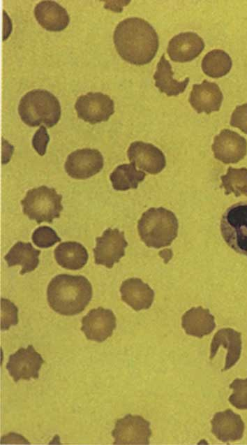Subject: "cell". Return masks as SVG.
Wrapping results in <instances>:
<instances>
[{
	"label": "cell",
	"instance_id": "f546056e",
	"mask_svg": "<svg viewBox=\"0 0 247 445\" xmlns=\"http://www.w3.org/2000/svg\"><path fill=\"white\" fill-rule=\"evenodd\" d=\"M18 323V309L8 299H1V329L8 330Z\"/></svg>",
	"mask_w": 247,
	"mask_h": 445
},
{
	"label": "cell",
	"instance_id": "277c9868",
	"mask_svg": "<svg viewBox=\"0 0 247 445\" xmlns=\"http://www.w3.org/2000/svg\"><path fill=\"white\" fill-rule=\"evenodd\" d=\"M18 113L22 122L29 126L41 124L54 126L61 117V106L57 98L45 89H33L20 99Z\"/></svg>",
	"mask_w": 247,
	"mask_h": 445
},
{
	"label": "cell",
	"instance_id": "8992f818",
	"mask_svg": "<svg viewBox=\"0 0 247 445\" xmlns=\"http://www.w3.org/2000/svg\"><path fill=\"white\" fill-rule=\"evenodd\" d=\"M220 232L231 249L247 256V200L235 203L225 211Z\"/></svg>",
	"mask_w": 247,
	"mask_h": 445
},
{
	"label": "cell",
	"instance_id": "603a6c76",
	"mask_svg": "<svg viewBox=\"0 0 247 445\" xmlns=\"http://www.w3.org/2000/svg\"><path fill=\"white\" fill-rule=\"evenodd\" d=\"M171 64L163 54L157 64L156 71L154 75L155 86L162 93L168 96H177L183 93L189 83L187 77L183 81H177L173 78Z\"/></svg>",
	"mask_w": 247,
	"mask_h": 445
},
{
	"label": "cell",
	"instance_id": "7c38bea8",
	"mask_svg": "<svg viewBox=\"0 0 247 445\" xmlns=\"http://www.w3.org/2000/svg\"><path fill=\"white\" fill-rule=\"evenodd\" d=\"M211 148L216 159L225 164L236 163L246 156L247 141L239 133L223 129L214 138Z\"/></svg>",
	"mask_w": 247,
	"mask_h": 445
},
{
	"label": "cell",
	"instance_id": "ac0fdd59",
	"mask_svg": "<svg viewBox=\"0 0 247 445\" xmlns=\"http://www.w3.org/2000/svg\"><path fill=\"white\" fill-rule=\"evenodd\" d=\"M34 15L38 24L50 31H61L69 24L67 10L54 1H42L34 8Z\"/></svg>",
	"mask_w": 247,
	"mask_h": 445
},
{
	"label": "cell",
	"instance_id": "1f68e13d",
	"mask_svg": "<svg viewBox=\"0 0 247 445\" xmlns=\"http://www.w3.org/2000/svg\"><path fill=\"white\" fill-rule=\"evenodd\" d=\"M49 141L50 136L46 128L44 126H41L33 135L32 145L39 155L43 156L46 152V148Z\"/></svg>",
	"mask_w": 247,
	"mask_h": 445
},
{
	"label": "cell",
	"instance_id": "5bb4252c",
	"mask_svg": "<svg viewBox=\"0 0 247 445\" xmlns=\"http://www.w3.org/2000/svg\"><path fill=\"white\" fill-rule=\"evenodd\" d=\"M130 163L149 174H158L165 167L163 152L151 143L142 141L132 143L127 151Z\"/></svg>",
	"mask_w": 247,
	"mask_h": 445
},
{
	"label": "cell",
	"instance_id": "8fae6325",
	"mask_svg": "<svg viewBox=\"0 0 247 445\" xmlns=\"http://www.w3.org/2000/svg\"><path fill=\"white\" fill-rule=\"evenodd\" d=\"M44 363L41 355L32 345L21 347L15 353L9 356L6 369L15 382L20 379H38L39 370Z\"/></svg>",
	"mask_w": 247,
	"mask_h": 445
},
{
	"label": "cell",
	"instance_id": "ba28073f",
	"mask_svg": "<svg viewBox=\"0 0 247 445\" xmlns=\"http://www.w3.org/2000/svg\"><path fill=\"white\" fill-rule=\"evenodd\" d=\"M75 108L79 118L91 124L107 121L114 112L113 100L101 92H89L79 96Z\"/></svg>",
	"mask_w": 247,
	"mask_h": 445
},
{
	"label": "cell",
	"instance_id": "4dcf8cb0",
	"mask_svg": "<svg viewBox=\"0 0 247 445\" xmlns=\"http://www.w3.org/2000/svg\"><path fill=\"white\" fill-rule=\"evenodd\" d=\"M230 124L247 134V103L236 107L231 115Z\"/></svg>",
	"mask_w": 247,
	"mask_h": 445
},
{
	"label": "cell",
	"instance_id": "7a4b0ae2",
	"mask_svg": "<svg viewBox=\"0 0 247 445\" xmlns=\"http://www.w3.org/2000/svg\"><path fill=\"white\" fill-rule=\"evenodd\" d=\"M91 297V284L82 275H58L52 278L47 289L50 307L64 316H73L82 312Z\"/></svg>",
	"mask_w": 247,
	"mask_h": 445
},
{
	"label": "cell",
	"instance_id": "4316f807",
	"mask_svg": "<svg viewBox=\"0 0 247 445\" xmlns=\"http://www.w3.org/2000/svg\"><path fill=\"white\" fill-rule=\"evenodd\" d=\"M220 187L225 189V194L233 193L235 196H247V168L229 167L226 175L221 176Z\"/></svg>",
	"mask_w": 247,
	"mask_h": 445
},
{
	"label": "cell",
	"instance_id": "e0dca14e",
	"mask_svg": "<svg viewBox=\"0 0 247 445\" xmlns=\"http://www.w3.org/2000/svg\"><path fill=\"white\" fill-rule=\"evenodd\" d=\"M211 423L212 433L223 442H234L243 437L244 423L241 416L231 409L216 413Z\"/></svg>",
	"mask_w": 247,
	"mask_h": 445
},
{
	"label": "cell",
	"instance_id": "30bf717a",
	"mask_svg": "<svg viewBox=\"0 0 247 445\" xmlns=\"http://www.w3.org/2000/svg\"><path fill=\"white\" fill-rule=\"evenodd\" d=\"M102 154L96 149L84 148L71 152L65 162V170L75 179L84 180L99 173L103 167Z\"/></svg>",
	"mask_w": 247,
	"mask_h": 445
},
{
	"label": "cell",
	"instance_id": "f1b7e54d",
	"mask_svg": "<svg viewBox=\"0 0 247 445\" xmlns=\"http://www.w3.org/2000/svg\"><path fill=\"white\" fill-rule=\"evenodd\" d=\"M31 238L33 242L40 248H48L61 241L55 231L46 226L37 228Z\"/></svg>",
	"mask_w": 247,
	"mask_h": 445
},
{
	"label": "cell",
	"instance_id": "d4e9b609",
	"mask_svg": "<svg viewBox=\"0 0 247 445\" xmlns=\"http://www.w3.org/2000/svg\"><path fill=\"white\" fill-rule=\"evenodd\" d=\"M145 176L144 172L137 170L135 166L130 163L118 166L110 174V179L115 190L127 191L136 189Z\"/></svg>",
	"mask_w": 247,
	"mask_h": 445
},
{
	"label": "cell",
	"instance_id": "9c48e42d",
	"mask_svg": "<svg viewBox=\"0 0 247 445\" xmlns=\"http://www.w3.org/2000/svg\"><path fill=\"white\" fill-rule=\"evenodd\" d=\"M96 241L93 249L95 263L110 269L124 256L125 248L128 246L123 232L117 228L106 229Z\"/></svg>",
	"mask_w": 247,
	"mask_h": 445
},
{
	"label": "cell",
	"instance_id": "2e32d148",
	"mask_svg": "<svg viewBox=\"0 0 247 445\" xmlns=\"http://www.w3.org/2000/svg\"><path fill=\"white\" fill-rule=\"evenodd\" d=\"M223 99L218 85L204 80L200 84H194L189 96V103L197 113L210 114L219 110Z\"/></svg>",
	"mask_w": 247,
	"mask_h": 445
},
{
	"label": "cell",
	"instance_id": "4fadbf2b",
	"mask_svg": "<svg viewBox=\"0 0 247 445\" xmlns=\"http://www.w3.org/2000/svg\"><path fill=\"white\" fill-rule=\"evenodd\" d=\"M116 325L113 312L100 307L91 309L82 318L81 330L88 340L102 342L112 335Z\"/></svg>",
	"mask_w": 247,
	"mask_h": 445
},
{
	"label": "cell",
	"instance_id": "ffe728a7",
	"mask_svg": "<svg viewBox=\"0 0 247 445\" xmlns=\"http://www.w3.org/2000/svg\"><path fill=\"white\" fill-rule=\"evenodd\" d=\"M120 293L122 300L135 311L149 309L154 298V291L139 278L123 281Z\"/></svg>",
	"mask_w": 247,
	"mask_h": 445
},
{
	"label": "cell",
	"instance_id": "9a60e30c",
	"mask_svg": "<svg viewBox=\"0 0 247 445\" xmlns=\"http://www.w3.org/2000/svg\"><path fill=\"white\" fill-rule=\"evenodd\" d=\"M204 46L203 39L196 33L183 32L171 38L167 52L173 61L184 63L195 59Z\"/></svg>",
	"mask_w": 247,
	"mask_h": 445
},
{
	"label": "cell",
	"instance_id": "3957f363",
	"mask_svg": "<svg viewBox=\"0 0 247 445\" xmlns=\"http://www.w3.org/2000/svg\"><path fill=\"white\" fill-rule=\"evenodd\" d=\"M178 220L175 214L164 207H151L144 212L137 224L142 242L156 249L169 246L178 233Z\"/></svg>",
	"mask_w": 247,
	"mask_h": 445
},
{
	"label": "cell",
	"instance_id": "83f0119b",
	"mask_svg": "<svg viewBox=\"0 0 247 445\" xmlns=\"http://www.w3.org/2000/svg\"><path fill=\"white\" fill-rule=\"evenodd\" d=\"M233 393L229 397V402L239 409H247V378L235 379L230 385Z\"/></svg>",
	"mask_w": 247,
	"mask_h": 445
},
{
	"label": "cell",
	"instance_id": "cb8c5ba5",
	"mask_svg": "<svg viewBox=\"0 0 247 445\" xmlns=\"http://www.w3.org/2000/svg\"><path fill=\"white\" fill-rule=\"evenodd\" d=\"M40 251L36 249L30 242L19 241L4 256L9 267L22 265L21 275L33 271L39 264Z\"/></svg>",
	"mask_w": 247,
	"mask_h": 445
},
{
	"label": "cell",
	"instance_id": "6da1fadb",
	"mask_svg": "<svg viewBox=\"0 0 247 445\" xmlns=\"http://www.w3.org/2000/svg\"><path fill=\"white\" fill-rule=\"evenodd\" d=\"M115 48L126 61L142 66L149 64L159 47L158 36L147 21L140 17H128L121 21L113 35Z\"/></svg>",
	"mask_w": 247,
	"mask_h": 445
},
{
	"label": "cell",
	"instance_id": "484cf974",
	"mask_svg": "<svg viewBox=\"0 0 247 445\" xmlns=\"http://www.w3.org/2000/svg\"><path fill=\"white\" fill-rule=\"evenodd\" d=\"M232 65L230 55L222 50H213L205 54L202 61V69L205 75L218 78L227 75Z\"/></svg>",
	"mask_w": 247,
	"mask_h": 445
},
{
	"label": "cell",
	"instance_id": "5b68a950",
	"mask_svg": "<svg viewBox=\"0 0 247 445\" xmlns=\"http://www.w3.org/2000/svg\"><path fill=\"white\" fill-rule=\"evenodd\" d=\"M61 200L62 196L54 188L43 185L29 190L21 204L24 214L30 219L38 224L52 223L60 217L63 210Z\"/></svg>",
	"mask_w": 247,
	"mask_h": 445
},
{
	"label": "cell",
	"instance_id": "d6986e66",
	"mask_svg": "<svg viewBox=\"0 0 247 445\" xmlns=\"http://www.w3.org/2000/svg\"><path fill=\"white\" fill-rule=\"evenodd\" d=\"M220 346H223L227 350L223 370L225 371L233 367L240 358L242 348L241 333L230 328L218 330L211 343V359L216 356Z\"/></svg>",
	"mask_w": 247,
	"mask_h": 445
},
{
	"label": "cell",
	"instance_id": "7402d4cb",
	"mask_svg": "<svg viewBox=\"0 0 247 445\" xmlns=\"http://www.w3.org/2000/svg\"><path fill=\"white\" fill-rule=\"evenodd\" d=\"M54 254L60 266L72 270L82 268L89 258L86 248L82 244L73 241L59 244L55 248Z\"/></svg>",
	"mask_w": 247,
	"mask_h": 445
},
{
	"label": "cell",
	"instance_id": "52a82bcc",
	"mask_svg": "<svg viewBox=\"0 0 247 445\" xmlns=\"http://www.w3.org/2000/svg\"><path fill=\"white\" fill-rule=\"evenodd\" d=\"M151 435L149 421L140 416L130 414L117 420L112 432V435L114 438V445H148Z\"/></svg>",
	"mask_w": 247,
	"mask_h": 445
},
{
	"label": "cell",
	"instance_id": "44dd1931",
	"mask_svg": "<svg viewBox=\"0 0 247 445\" xmlns=\"http://www.w3.org/2000/svg\"><path fill=\"white\" fill-rule=\"evenodd\" d=\"M181 326L186 334L202 338L214 330L216 323L210 311L200 306L185 312L181 318Z\"/></svg>",
	"mask_w": 247,
	"mask_h": 445
}]
</instances>
